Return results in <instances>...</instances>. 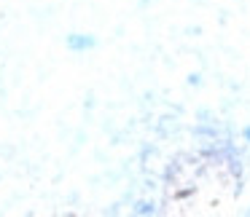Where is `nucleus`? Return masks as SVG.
I'll return each mask as SVG.
<instances>
[{"label": "nucleus", "instance_id": "2", "mask_svg": "<svg viewBox=\"0 0 250 217\" xmlns=\"http://www.w3.org/2000/svg\"><path fill=\"white\" fill-rule=\"evenodd\" d=\"M137 212H140V215H153L156 209H153L151 204H137Z\"/></svg>", "mask_w": 250, "mask_h": 217}, {"label": "nucleus", "instance_id": "1", "mask_svg": "<svg viewBox=\"0 0 250 217\" xmlns=\"http://www.w3.org/2000/svg\"><path fill=\"white\" fill-rule=\"evenodd\" d=\"M92 43V38H70V49H89Z\"/></svg>", "mask_w": 250, "mask_h": 217}, {"label": "nucleus", "instance_id": "3", "mask_svg": "<svg viewBox=\"0 0 250 217\" xmlns=\"http://www.w3.org/2000/svg\"><path fill=\"white\" fill-rule=\"evenodd\" d=\"M245 140H248V142H250V129H245Z\"/></svg>", "mask_w": 250, "mask_h": 217}]
</instances>
